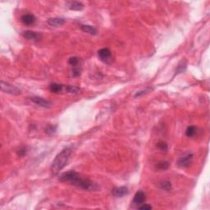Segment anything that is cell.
Instances as JSON below:
<instances>
[{
    "label": "cell",
    "instance_id": "6da1fadb",
    "mask_svg": "<svg viewBox=\"0 0 210 210\" xmlns=\"http://www.w3.org/2000/svg\"><path fill=\"white\" fill-rule=\"evenodd\" d=\"M59 180L63 182H69L73 186L85 190L95 191L100 189L97 184L85 178H81L75 171H69L66 173H63L59 177Z\"/></svg>",
    "mask_w": 210,
    "mask_h": 210
},
{
    "label": "cell",
    "instance_id": "7a4b0ae2",
    "mask_svg": "<svg viewBox=\"0 0 210 210\" xmlns=\"http://www.w3.org/2000/svg\"><path fill=\"white\" fill-rule=\"evenodd\" d=\"M71 149L70 148H66L62 149L58 155L56 156L54 160L51 165V172L53 175H58L60 171H62L66 166L68 162L70 156L71 154Z\"/></svg>",
    "mask_w": 210,
    "mask_h": 210
},
{
    "label": "cell",
    "instance_id": "3957f363",
    "mask_svg": "<svg viewBox=\"0 0 210 210\" xmlns=\"http://www.w3.org/2000/svg\"><path fill=\"white\" fill-rule=\"evenodd\" d=\"M98 56L102 62L106 63V64H110L113 62V57H112V53L110 49L108 48H104L98 51Z\"/></svg>",
    "mask_w": 210,
    "mask_h": 210
},
{
    "label": "cell",
    "instance_id": "277c9868",
    "mask_svg": "<svg viewBox=\"0 0 210 210\" xmlns=\"http://www.w3.org/2000/svg\"><path fill=\"white\" fill-rule=\"evenodd\" d=\"M0 86H1V90L4 93L11 94V95H18L21 94V90L18 89L17 87L13 85L9 84L7 82L1 81L0 83Z\"/></svg>",
    "mask_w": 210,
    "mask_h": 210
},
{
    "label": "cell",
    "instance_id": "5b68a950",
    "mask_svg": "<svg viewBox=\"0 0 210 210\" xmlns=\"http://www.w3.org/2000/svg\"><path fill=\"white\" fill-rule=\"evenodd\" d=\"M193 159V154L188 153L184 156L181 157L177 161V165L181 168H187L190 165Z\"/></svg>",
    "mask_w": 210,
    "mask_h": 210
},
{
    "label": "cell",
    "instance_id": "8992f818",
    "mask_svg": "<svg viewBox=\"0 0 210 210\" xmlns=\"http://www.w3.org/2000/svg\"><path fill=\"white\" fill-rule=\"evenodd\" d=\"M22 36L29 40H34V41H39L41 40L42 36L40 33L32 31H25L22 32Z\"/></svg>",
    "mask_w": 210,
    "mask_h": 210
},
{
    "label": "cell",
    "instance_id": "52a82bcc",
    "mask_svg": "<svg viewBox=\"0 0 210 210\" xmlns=\"http://www.w3.org/2000/svg\"><path fill=\"white\" fill-rule=\"evenodd\" d=\"M31 100L33 102L34 104H37L39 106L43 107V108H49L51 106V103L47 100H44V98L39 97V96H35L31 99Z\"/></svg>",
    "mask_w": 210,
    "mask_h": 210
},
{
    "label": "cell",
    "instance_id": "ba28073f",
    "mask_svg": "<svg viewBox=\"0 0 210 210\" xmlns=\"http://www.w3.org/2000/svg\"><path fill=\"white\" fill-rule=\"evenodd\" d=\"M112 194L114 197L117 198H122L128 194V188L126 186H121V187H117L114 188L112 191Z\"/></svg>",
    "mask_w": 210,
    "mask_h": 210
},
{
    "label": "cell",
    "instance_id": "9c48e42d",
    "mask_svg": "<svg viewBox=\"0 0 210 210\" xmlns=\"http://www.w3.org/2000/svg\"><path fill=\"white\" fill-rule=\"evenodd\" d=\"M146 200V195L143 191L141 190H139L138 192L135 193V196H134V199H133L132 203L134 204H136V205H139V204H142L144 203Z\"/></svg>",
    "mask_w": 210,
    "mask_h": 210
},
{
    "label": "cell",
    "instance_id": "30bf717a",
    "mask_svg": "<svg viewBox=\"0 0 210 210\" xmlns=\"http://www.w3.org/2000/svg\"><path fill=\"white\" fill-rule=\"evenodd\" d=\"M47 22H48V24H49L50 27H58L62 26V25H64L65 22H66V20H65L64 18L53 17L48 19Z\"/></svg>",
    "mask_w": 210,
    "mask_h": 210
},
{
    "label": "cell",
    "instance_id": "8fae6325",
    "mask_svg": "<svg viewBox=\"0 0 210 210\" xmlns=\"http://www.w3.org/2000/svg\"><path fill=\"white\" fill-rule=\"evenodd\" d=\"M21 21L26 26H31L36 22V17L32 14H24L21 17Z\"/></svg>",
    "mask_w": 210,
    "mask_h": 210
},
{
    "label": "cell",
    "instance_id": "7c38bea8",
    "mask_svg": "<svg viewBox=\"0 0 210 210\" xmlns=\"http://www.w3.org/2000/svg\"><path fill=\"white\" fill-rule=\"evenodd\" d=\"M49 90L53 94H61L64 90V85L53 83L49 85Z\"/></svg>",
    "mask_w": 210,
    "mask_h": 210
},
{
    "label": "cell",
    "instance_id": "4fadbf2b",
    "mask_svg": "<svg viewBox=\"0 0 210 210\" xmlns=\"http://www.w3.org/2000/svg\"><path fill=\"white\" fill-rule=\"evenodd\" d=\"M81 30L83 32H85V33H88L90 35H96L97 34V30L96 28H95L92 26H89V25H81Z\"/></svg>",
    "mask_w": 210,
    "mask_h": 210
},
{
    "label": "cell",
    "instance_id": "5bb4252c",
    "mask_svg": "<svg viewBox=\"0 0 210 210\" xmlns=\"http://www.w3.org/2000/svg\"><path fill=\"white\" fill-rule=\"evenodd\" d=\"M68 7L73 11H81L84 8V4L81 2H69Z\"/></svg>",
    "mask_w": 210,
    "mask_h": 210
},
{
    "label": "cell",
    "instance_id": "9a60e30c",
    "mask_svg": "<svg viewBox=\"0 0 210 210\" xmlns=\"http://www.w3.org/2000/svg\"><path fill=\"white\" fill-rule=\"evenodd\" d=\"M80 88H78L74 85H64V90L63 93L67 94H78L80 92Z\"/></svg>",
    "mask_w": 210,
    "mask_h": 210
},
{
    "label": "cell",
    "instance_id": "2e32d148",
    "mask_svg": "<svg viewBox=\"0 0 210 210\" xmlns=\"http://www.w3.org/2000/svg\"><path fill=\"white\" fill-rule=\"evenodd\" d=\"M170 166V164H169V162L168 161H161L159 163H158L157 165H156V168H157L158 170H167L168 168Z\"/></svg>",
    "mask_w": 210,
    "mask_h": 210
},
{
    "label": "cell",
    "instance_id": "e0dca14e",
    "mask_svg": "<svg viewBox=\"0 0 210 210\" xmlns=\"http://www.w3.org/2000/svg\"><path fill=\"white\" fill-rule=\"evenodd\" d=\"M195 134H196V128H195V126H190L187 127L186 130V135L188 137H193Z\"/></svg>",
    "mask_w": 210,
    "mask_h": 210
},
{
    "label": "cell",
    "instance_id": "ac0fdd59",
    "mask_svg": "<svg viewBox=\"0 0 210 210\" xmlns=\"http://www.w3.org/2000/svg\"><path fill=\"white\" fill-rule=\"evenodd\" d=\"M69 65H71L72 67H76V66H79V63H80V59L77 57H71L69 58L68 61Z\"/></svg>",
    "mask_w": 210,
    "mask_h": 210
},
{
    "label": "cell",
    "instance_id": "d6986e66",
    "mask_svg": "<svg viewBox=\"0 0 210 210\" xmlns=\"http://www.w3.org/2000/svg\"><path fill=\"white\" fill-rule=\"evenodd\" d=\"M157 148L163 152H167L168 149V146L165 141H159L157 144Z\"/></svg>",
    "mask_w": 210,
    "mask_h": 210
},
{
    "label": "cell",
    "instance_id": "ffe728a7",
    "mask_svg": "<svg viewBox=\"0 0 210 210\" xmlns=\"http://www.w3.org/2000/svg\"><path fill=\"white\" fill-rule=\"evenodd\" d=\"M44 130L49 135H53L56 132V130H57V126H53V125H49V126H47L46 128L44 129Z\"/></svg>",
    "mask_w": 210,
    "mask_h": 210
},
{
    "label": "cell",
    "instance_id": "44dd1931",
    "mask_svg": "<svg viewBox=\"0 0 210 210\" xmlns=\"http://www.w3.org/2000/svg\"><path fill=\"white\" fill-rule=\"evenodd\" d=\"M160 187H161L163 190H167V191H169V190L172 189V184L169 181H164L160 184Z\"/></svg>",
    "mask_w": 210,
    "mask_h": 210
},
{
    "label": "cell",
    "instance_id": "7402d4cb",
    "mask_svg": "<svg viewBox=\"0 0 210 210\" xmlns=\"http://www.w3.org/2000/svg\"><path fill=\"white\" fill-rule=\"evenodd\" d=\"M186 62H184V61H182V62H181L179 64V66H177V73H181L183 72L184 71H185V69H186Z\"/></svg>",
    "mask_w": 210,
    "mask_h": 210
},
{
    "label": "cell",
    "instance_id": "603a6c76",
    "mask_svg": "<svg viewBox=\"0 0 210 210\" xmlns=\"http://www.w3.org/2000/svg\"><path fill=\"white\" fill-rule=\"evenodd\" d=\"M81 68L80 66L73 67V69H72L73 76H79L81 75Z\"/></svg>",
    "mask_w": 210,
    "mask_h": 210
},
{
    "label": "cell",
    "instance_id": "cb8c5ba5",
    "mask_svg": "<svg viewBox=\"0 0 210 210\" xmlns=\"http://www.w3.org/2000/svg\"><path fill=\"white\" fill-rule=\"evenodd\" d=\"M27 149L25 148V147H22V149H20L17 152V154L19 157H24L26 154H27Z\"/></svg>",
    "mask_w": 210,
    "mask_h": 210
},
{
    "label": "cell",
    "instance_id": "d4e9b609",
    "mask_svg": "<svg viewBox=\"0 0 210 210\" xmlns=\"http://www.w3.org/2000/svg\"><path fill=\"white\" fill-rule=\"evenodd\" d=\"M138 208H139V209H141V210H149V209H152V206L149 205V204H144V203H142V205L139 206Z\"/></svg>",
    "mask_w": 210,
    "mask_h": 210
},
{
    "label": "cell",
    "instance_id": "484cf974",
    "mask_svg": "<svg viewBox=\"0 0 210 210\" xmlns=\"http://www.w3.org/2000/svg\"><path fill=\"white\" fill-rule=\"evenodd\" d=\"M148 90H148V89H147V90H144L139 91V92H137V93L135 94V98H136V97H139L140 95H144V94H145L146 92H147V91H148Z\"/></svg>",
    "mask_w": 210,
    "mask_h": 210
}]
</instances>
